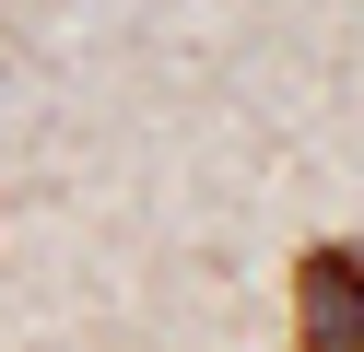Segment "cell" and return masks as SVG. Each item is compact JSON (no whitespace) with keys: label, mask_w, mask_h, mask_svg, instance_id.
I'll list each match as a JSON object with an SVG mask.
<instances>
[{"label":"cell","mask_w":364,"mask_h":352,"mask_svg":"<svg viewBox=\"0 0 364 352\" xmlns=\"http://www.w3.org/2000/svg\"><path fill=\"white\" fill-rule=\"evenodd\" d=\"M294 352H364V247L317 235L294 258Z\"/></svg>","instance_id":"cell-1"}]
</instances>
